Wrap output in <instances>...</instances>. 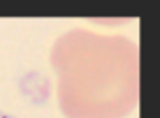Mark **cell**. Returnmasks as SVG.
<instances>
[{
	"label": "cell",
	"mask_w": 160,
	"mask_h": 118,
	"mask_svg": "<svg viewBox=\"0 0 160 118\" xmlns=\"http://www.w3.org/2000/svg\"><path fill=\"white\" fill-rule=\"evenodd\" d=\"M51 66L66 118H124L138 107L139 53L130 38L73 28L55 41Z\"/></svg>",
	"instance_id": "6da1fadb"
},
{
	"label": "cell",
	"mask_w": 160,
	"mask_h": 118,
	"mask_svg": "<svg viewBox=\"0 0 160 118\" xmlns=\"http://www.w3.org/2000/svg\"><path fill=\"white\" fill-rule=\"evenodd\" d=\"M0 118H15V116L8 114V112H4V111H0Z\"/></svg>",
	"instance_id": "7a4b0ae2"
}]
</instances>
